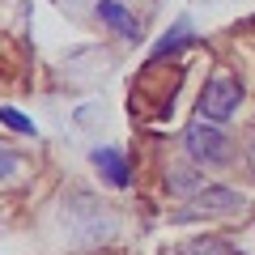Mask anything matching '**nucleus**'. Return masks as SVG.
<instances>
[{"label":"nucleus","mask_w":255,"mask_h":255,"mask_svg":"<svg viewBox=\"0 0 255 255\" xmlns=\"http://www.w3.org/2000/svg\"><path fill=\"white\" fill-rule=\"evenodd\" d=\"M183 145H187L191 162H200V166H226L230 157H234V140H230L213 119H196V124H187Z\"/></svg>","instance_id":"1"},{"label":"nucleus","mask_w":255,"mask_h":255,"mask_svg":"<svg viewBox=\"0 0 255 255\" xmlns=\"http://www.w3.org/2000/svg\"><path fill=\"white\" fill-rule=\"evenodd\" d=\"M94 13H98V21H102V26H111L124 43H140V21L132 17L119 0H98V4H94Z\"/></svg>","instance_id":"3"},{"label":"nucleus","mask_w":255,"mask_h":255,"mask_svg":"<svg viewBox=\"0 0 255 255\" xmlns=\"http://www.w3.org/2000/svg\"><path fill=\"white\" fill-rule=\"evenodd\" d=\"M179 255H234V247L221 243V238H191L179 247Z\"/></svg>","instance_id":"8"},{"label":"nucleus","mask_w":255,"mask_h":255,"mask_svg":"<svg viewBox=\"0 0 255 255\" xmlns=\"http://www.w3.org/2000/svg\"><path fill=\"white\" fill-rule=\"evenodd\" d=\"M196 204L209 213H234L243 209V196H238L234 187H217V183H204L200 191H196Z\"/></svg>","instance_id":"5"},{"label":"nucleus","mask_w":255,"mask_h":255,"mask_svg":"<svg viewBox=\"0 0 255 255\" xmlns=\"http://www.w3.org/2000/svg\"><path fill=\"white\" fill-rule=\"evenodd\" d=\"M0 124L13 128V132H21V136H34V119H26L17 107H0Z\"/></svg>","instance_id":"9"},{"label":"nucleus","mask_w":255,"mask_h":255,"mask_svg":"<svg viewBox=\"0 0 255 255\" xmlns=\"http://www.w3.org/2000/svg\"><path fill=\"white\" fill-rule=\"evenodd\" d=\"M90 157H94L98 174H102V179L111 183V187H128V183H132V174H128V157L119 153L115 145H98V149H94Z\"/></svg>","instance_id":"4"},{"label":"nucleus","mask_w":255,"mask_h":255,"mask_svg":"<svg viewBox=\"0 0 255 255\" xmlns=\"http://www.w3.org/2000/svg\"><path fill=\"white\" fill-rule=\"evenodd\" d=\"M243 102V81L230 73H213L200 90V119H213V124H226L230 115Z\"/></svg>","instance_id":"2"},{"label":"nucleus","mask_w":255,"mask_h":255,"mask_svg":"<svg viewBox=\"0 0 255 255\" xmlns=\"http://www.w3.org/2000/svg\"><path fill=\"white\" fill-rule=\"evenodd\" d=\"M191 38H196V34H191V26H187V21H179V26H174L170 34H166L162 43L153 47V60H166V55H174V51H183V47H187Z\"/></svg>","instance_id":"7"},{"label":"nucleus","mask_w":255,"mask_h":255,"mask_svg":"<svg viewBox=\"0 0 255 255\" xmlns=\"http://www.w3.org/2000/svg\"><path fill=\"white\" fill-rule=\"evenodd\" d=\"M247 157H251V166H255V136H251V145H247Z\"/></svg>","instance_id":"11"},{"label":"nucleus","mask_w":255,"mask_h":255,"mask_svg":"<svg viewBox=\"0 0 255 255\" xmlns=\"http://www.w3.org/2000/svg\"><path fill=\"white\" fill-rule=\"evenodd\" d=\"M17 166H21V157L13 153V149H0V179H9V174L17 170Z\"/></svg>","instance_id":"10"},{"label":"nucleus","mask_w":255,"mask_h":255,"mask_svg":"<svg viewBox=\"0 0 255 255\" xmlns=\"http://www.w3.org/2000/svg\"><path fill=\"white\" fill-rule=\"evenodd\" d=\"M166 183H170V191H179V196H196V191L204 187V174L191 170V166H170Z\"/></svg>","instance_id":"6"}]
</instances>
